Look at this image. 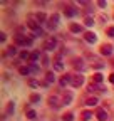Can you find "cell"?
Here are the masks:
<instances>
[{"mask_svg":"<svg viewBox=\"0 0 114 121\" xmlns=\"http://www.w3.org/2000/svg\"><path fill=\"white\" fill-rule=\"evenodd\" d=\"M7 52H8L10 56H15V54H17V49H15V45H8V49H7Z\"/></svg>","mask_w":114,"mask_h":121,"instance_id":"cell-26","label":"cell"},{"mask_svg":"<svg viewBox=\"0 0 114 121\" xmlns=\"http://www.w3.org/2000/svg\"><path fill=\"white\" fill-rule=\"evenodd\" d=\"M69 30H70L72 34H81V32H82V27H81L79 24H70V25H69Z\"/></svg>","mask_w":114,"mask_h":121,"instance_id":"cell-10","label":"cell"},{"mask_svg":"<svg viewBox=\"0 0 114 121\" xmlns=\"http://www.w3.org/2000/svg\"><path fill=\"white\" fill-rule=\"evenodd\" d=\"M13 42H15V45H30L32 39H27L24 34H15L13 35Z\"/></svg>","mask_w":114,"mask_h":121,"instance_id":"cell-1","label":"cell"},{"mask_svg":"<svg viewBox=\"0 0 114 121\" xmlns=\"http://www.w3.org/2000/svg\"><path fill=\"white\" fill-rule=\"evenodd\" d=\"M97 101H99V99H97L96 96H91L87 101H86V104H87V106H96V104H97Z\"/></svg>","mask_w":114,"mask_h":121,"instance_id":"cell-18","label":"cell"},{"mask_svg":"<svg viewBox=\"0 0 114 121\" xmlns=\"http://www.w3.org/2000/svg\"><path fill=\"white\" fill-rule=\"evenodd\" d=\"M32 35H34V37H42V35H44V30H42V29H40V27H39V29H37V30H35V32H34V34H32Z\"/></svg>","mask_w":114,"mask_h":121,"instance_id":"cell-29","label":"cell"},{"mask_svg":"<svg viewBox=\"0 0 114 121\" xmlns=\"http://www.w3.org/2000/svg\"><path fill=\"white\" fill-rule=\"evenodd\" d=\"M84 39L87 40L89 44H94L96 40H97V37H96V34H92V32H84Z\"/></svg>","mask_w":114,"mask_h":121,"instance_id":"cell-6","label":"cell"},{"mask_svg":"<svg viewBox=\"0 0 114 121\" xmlns=\"http://www.w3.org/2000/svg\"><path fill=\"white\" fill-rule=\"evenodd\" d=\"M39 101H40V96L39 94H32L30 96V103H39Z\"/></svg>","mask_w":114,"mask_h":121,"instance_id":"cell-31","label":"cell"},{"mask_svg":"<svg viewBox=\"0 0 114 121\" xmlns=\"http://www.w3.org/2000/svg\"><path fill=\"white\" fill-rule=\"evenodd\" d=\"M97 5H99V7H102V9H104V7H106L107 4H106V0H99V2H97Z\"/></svg>","mask_w":114,"mask_h":121,"instance_id":"cell-36","label":"cell"},{"mask_svg":"<svg viewBox=\"0 0 114 121\" xmlns=\"http://www.w3.org/2000/svg\"><path fill=\"white\" fill-rule=\"evenodd\" d=\"M70 84H72V87H81V86L84 84L82 74H74L72 78H70Z\"/></svg>","mask_w":114,"mask_h":121,"instance_id":"cell-2","label":"cell"},{"mask_svg":"<svg viewBox=\"0 0 114 121\" xmlns=\"http://www.w3.org/2000/svg\"><path fill=\"white\" fill-rule=\"evenodd\" d=\"M45 81H47V82H54V81H55V76H54L52 72H47V74H45Z\"/></svg>","mask_w":114,"mask_h":121,"instance_id":"cell-22","label":"cell"},{"mask_svg":"<svg viewBox=\"0 0 114 121\" xmlns=\"http://www.w3.org/2000/svg\"><path fill=\"white\" fill-rule=\"evenodd\" d=\"M101 54L102 56H111L112 54V45L111 44H104L102 47H101Z\"/></svg>","mask_w":114,"mask_h":121,"instance_id":"cell-5","label":"cell"},{"mask_svg":"<svg viewBox=\"0 0 114 121\" xmlns=\"http://www.w3.org/2000/svg\"><path fill=\"white\" fill-rule=\"evenodd\" d=\"M72 64H74V67H76V69H79V71H82V69H84V62H82V59H76Z\"/></svg>","mask_w":114,"mask_h":121,"instance_id":"cell-17","label":"cell"},{"mask_svg":"<svg viewBox=\"0 0 114 121\" xmlns=\"http://www.w3.org/2000/svg\"><path fill=\"white\" fill-rule=\"evenodd\" d=\"M42 66H49V57L47 56H42Z\"/></svg>","mask_w":114,"mask_h":121,"instance_id":"cell-34","label":"cell"},{"mask_svg":"<svg viewBox=\"0 0 114 121\" xmlns=\"http://www.w3.org/2000/svg\"><path fill=\"white\" fill-rule=\"evenodd\" d=\"M19 56H20V59H27V60H28V57H30V54H28L27 51H22Z\"/></svg>","mask_w":114,"mask_h":121,"instance_id":"cell-30","label":"cell"},{"mask_svg":"<svg viewBox=\"0 0 114 121\" xmlns=\"http://www.w3.org/2000/svg\"><path fill=\"white\" fill-rule=\"evenodd\" d=\"M13 109H15V104L10 101V103L7 104V113H8V114H12V113H13Z\"/></svg>","mask_w":114,"mask_h":121,"instance_id":"cell-24","label":"cell"},{"mask_svg":"<svg viewBox=\"0 0 114 121\" xmlns=\"http://www.w3.org/2000/svg\"><path fill=\"white\" fill-rule=\"evenodd\" d=\"M96 118H97L99 121H106V119H107V113H106V109H97Z\"/></svg>","mask_w":114,"mask_h":121,"instance_id":"cell-9","label":"cell"},{"mask_svg":"<svg viewBox=\"0 0 114 121\" xmlns=\"http://www.w3.org/2000/svg\"><path fill=\"white\" fill-rule=\"evenodd\" d=\"M35 20H37L39 24H42V22H45V20H47V15H45L44 12H37V15H35Z\"/></svg>","mask_w":114,"mask_h":121,"instance_id":"cell-13","label":"cell"},{"mask_svg":"<svg viewBox=\"0 0 114 121\" xmlns=\"http://www.w3.org/2000/svg\"><path fill=\"white\" fill-rule=\"evenodd\" d=\"M64 13L67 15V17H74V15L77 13V9L72 7V5H65V7H64Z\"/></svg>","mask_w":114,"mask_h":121,"instance_id":"cell-4","label":"cell"},{"mask_svg":"<svg viewBox=\"0 0 114 121\" xmlns=\"http://www.w3.org/2000/svg\"><path fill=\"white\" fill-rule=\"evenodd\" d=\"M62 121H74V114L72 113H65L62 116Z\"/></svg>","mask_w":114,"mask_h":121,"instance_id":"cell-21","label":"cell"},{"mask_svg":"<svg viewBox=\"0 0 114 121\" xmlns=\"http://www.w3.org/2000/svg\"><path fill=\"white\" fill-rule=\"evenodd\" d=\"M39 56H40V54H39L37 51H35V52H30V57H28V62H30V64H35V62H37V59H39Z\"/></svg>","mask_w":114,"mask_h":121,"instance_id":"cell-15","label":"cell"},{"mask_svg":"<svg viewBox=\"0 0 114 121\" xmlns=\"http://www.w3.org/2000/svg\"><path fill=\"white\" fill-rule=\"evenodd\" d=\"M102 79H104V76H102L101 72H97V74H94V76H92V81H94V84L102 82Z\"/></svg>","mask_w":114,"mask_h":121,"instance_id":"cell-16","label":"cell"},{"mask_svg":"<svg viewBox=\"0 0 114 121\" xmlns=\"http://www.w3.org/2000/svg\"><path fill=\"white\" fill-rule=\"evenodd\" d=\"M107 35L109 37H114V27H109L107 29Z\"/></svg>","mask_w":114,"mask_h":121,"instance_id":"cell-35","label":"cell"},{"mask_svg":"<svg viewBox=\"0 0 114 121\" xmlns=\"http://www.w3.org/2000/svg\"><path fill=\"white\" fill-rule=\"evenodd\" d=\"M5 39H7L5 32H0V40H2V42H5Z\"/></svg>","mask_w":114,"mask_h":121,"instance_id":"cell-37","label":"cell"},{"mask_svg":"<svg viewBox=\"0 0 114 121\" xmlns=\"http://www.w3.org/2000/svg\"><path fill=\"white\" fill-rule=\"evenodd\" d=\"M27 27H28V29H32L34 32H35V30L39 29V22L34 20V19H28V20H27Z\"/></svg>","mask_w":114,"mask_h":121,"instance_id":"cell-11","label":"cell"},{"mask_svg":"<svg viewBox=\"0 0 114 121\" xmlns=\"http://www.w3.org/2000/svg\"><path fill=\"white\" fill-rule=\"evenodd\" d=\"M70 78H72V76H70V74H65V76H62V78L59 79V84L62 86V87H65L69 82H70Z\"/></svg>","mask_w":114,"mask_h":121,"instance_id":"cell-8","label":"cell"},{"mask_svg":"<svg viewBox=\"0 0 114 121\" xmlns=\"http://www.w3.org/2000/svg\"><path fill=\"white\" fill-rule=\"evenodd\" d=\"M28 86H30V87H39L40 82H39L37 79H28Z\"/></svg>","mask_w":114,"mask_h":121,"instance_id":"cell-23","label":"cell"},{"mask_svg":"<svg viewBox=\"0 0 114 121\" xmlns=\"http://www.w3.org/2000/svg\"><path fill=\"white\" fill-rule=\"evenodd\" d=\"M28 67H30V72H39V66H35V64H30V66H28Z\"/></svg>","mask_w":114,"mask_h":121,"instance_id":"cell-33","label":"cell"},{"mask_svg":"<svg viewBox=\"0 0 114 121\" xmlns=\"http://www.w3.org/2000/svg\"><path fill=\"white\" fill-rule=\"evenodd\" d=\"M84 24L87 25V27H92V25H94V20H92L91 17H86V19H84Z\"/></svg>","mask_w":114,"mask_h":121,"instance_id":"cell-28","label":"cell"},{"mask_svg":"<svg viewBox=\"0 0 114 121\" xmlns=\"http://www.w3.org/2000/svg\"><path fill=\"white\" fill-rule=\"evenodd\" d=\"M54 69H55V71H64V64L61 62V57H55V60H54Z\"/></svg>","mask_w":114,"mask_h":121,"instance_id":"cell-12","label":"cell"},{"mask_svg":"<svg viewBox=\"0 0 114 121\" xmlns=\"http://www.w3.org/2000/svg\"><path fill=\"white\" fill-rule=\"evenodd\" d=\"M25 116H27L28 119H35V118H37V113L30 109V111H27V114H25Z\"/></svg>","mask_w":114,"mask_h":121,"instance_id":"cell-25","label":"cell"},{"mask_svg":"<svg viewBox=\"0 0 114 121\" xmlns=\"http://www.w3.org/2000/svg\"><path fill=\"white\" fill-rule=\"evenodd\" d=\"M61 103H62V101H59V98H57V96L49 98V106H52V108H59Z\"/></svg>","mask_w":114,"mask_h":121,"instance_id":"cell-7","label":"cell"},{"mask_svg":"<svg viewBox=\"0 0 114 121\" xmlns=\"http://www.w3.org/2000/svg\"><path fill=\"white\" fill-rule=\"evenodd\" d=\"M97 84H89V87H87V91H89V93H92V91H97Z\"/></svg>","mask_w":114,"mask_h":121,"instance_id":"cell-32","label":"cell"},{"mask_svg":"<svg viewBox=\"0 0 114 121\" xmlns=\"http://www.w3.org/2000/svg\"><path fill=\"white\" fill-rule=\"evenodd\" d=\"M91 116H92V113H91L89 109L82 111V121H89V119H91Z\"/></svg>","mask_w":114,"mask_h":121,"instance_id":"cell-19","label":"cell"},{"mask_svg":"<svg viewBox=\"0 0 114 121\" xmlns=\"http://www.w3.org/2000/svg\"><path fill=\"white\" fill-rule=\"evenodd\" d=\"M19 72H20L22 76H27L28 72H30V67H25V66H20V67H19Z\"/></svg>","mask_w":114,"mask_h":121,"instance_id":"cell-20","label":"cell"},{"mask_svg":"<svg viewBox=\"0 0 114 121\" xmlns=\"http://www.w3.org/2000/svg\"><path fill=\"white\" fill-rule=\"evenodd\" d=\"M42 47H44V51H54L55 49V39H47Z\"/></svg>","mask_w":114,"mask_h":121,"instance_id":"cell-3","label":"cell"},{"mask_svg":"<svg viewBox=\"0 0 114 121\" xmlns=\"http://www.w3.org/2000/svg\"><path fill=\"white\" fill-rule=\"evenodd\" d=\"M49 20H50L54 25H57V24H59V15H57V13H54V15H52V17H50Z\"/></svg>","mask_w":114,"mask_h":121,"instance_id":"cell-27","label":"cell"},{"mask_svg":"<svg viewBox=\"0 0 114 121\" xmlns=\"http://www.w3.org/2000/svg\"><path fill=\"white\" fill-rule=\"evenodd\" d=\"M109 81H111V82L114 84V74H111V76H109Z\"/></svg>","mask_w":114,"mask_h":121,"instance_id":"cell-38","label":"cell"},{"mask_svg":"<svg viewBox=\"0 0 114 121\" xmlns=\"http://www.w3.org/2000/svg\"><path fill=\"white\" fill-rule=\"evenodd\" d=\"M72 93H64V98H62V103L64 104H70V103H72Z\"/></svg>","mask_w":114,"mask_h":121,"instance_id":"cell-14","label":"cell"}]
</instances>
